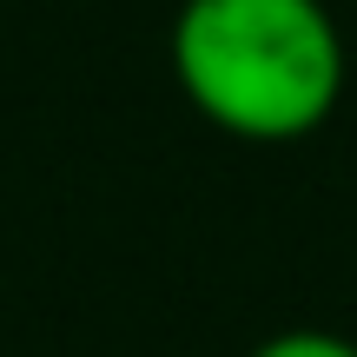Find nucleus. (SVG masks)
I'll return each instance as SVG.
<instances>
[{
  "mask_svg": "<svg viewBox=\"0 0 357 357\" xmlns=\"http://www.w3.org/2000/svg\"><path fill=\"white\" fill-rule=\"evenodd\" d=\"M252 357H357V344L337 337V331H278V337H265Z\"/></svg>",
  "mask_w": 357,
  "mask_h": 357,
  "instance_id": "2",
  "label": "nucleus"
},
{
  "mask_svg": "<svg viewBox=\"0 0 357 357\" xmlns=\"http://www.w3.org/2000/svg\"><path fill=\"white\" fill-rule=\"evenodd\" d=\"M172 73L238 139H305L344 93V33L324 0H185Z\"/></svg>",
  "mask_w": 357,
  "mask_h": 357,
  "instance_id": "1",
  "label": "nucleus"
}]
</instances>
